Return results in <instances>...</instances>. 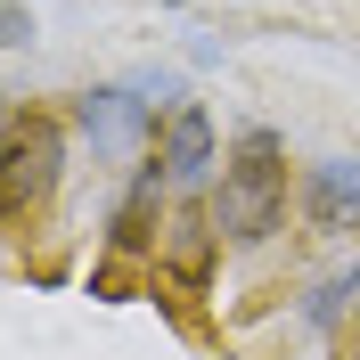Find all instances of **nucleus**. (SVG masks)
<instances>
[{"label":"nucleus","mask_w":360,"mask_h":360,"mask_svg":"<svg viewBox=\"0 0 360 360\" xmlns=\"http://www.w3.org/2000/svg\"><path fill=\"white\" fill-rule=\"evenodd\" d=\"M156 164L172 180V197H213L221 180V131H213V107L205 98H180L156 131Z\"/></svg>","instance_id":"423d86ee"},{"label":"nucleus","mask_w":360,"mask_h":360,"mask_svg":"<svg viewBox=\"0 0 360 360\" xmlns=\"http://www.w3.org/2000/svg\"><path fill=\"white\" fill-rule=\"evenodd\" d=\"M221 229H213V197H172V221H164L156 246V278H172V295H213L221 278Z\"/></svg>","instance_id":"39448f33"},{"label":"nucleus","mask_w":360,"mask_h":360,"mask_svg":"<svg viewBox=\"0 0 360 360\" xmlns=\"http://www.w3.org/2000/svg\"><path fill=\"white\" fill-rule=\"evenodd\" d=\"M352 360H360V344H352Z\"/></svg>","instance_id":"f8f14e48"},{"label":"nucleus","mask_w":360,"mask_h":360,"mask_svg":"<svg viewBox=\"0 0 360 360\" xmlns=\"http://www.w3.org/2000/svg\"><path fill=\"white\" fill-rule=\"evenodd\" d=\"M66 164H74V131L66 115L25 107L0 139V238H33L66 197Z\"/></svg>","instance_id":"f03ea898"},{"label":"nucleus","mask_w":360,"mask_h":360,"mask_svg":"<svg viewBox=\"0 0 360 360\" xmlns=\"http://www.w3.org/2000/svg\"><path fill=\"white\" fill-rule=\"evenodd\" d=\"M352 336H360V303H352Z\"/></svg>","instance_id":"9b49d317"},{"label":"nucleus","mask_w":360,"mask_h":360,"mask_svg":"<svg viewBox=\"0 0 360 360\" xmlns=\"http://www.w3.org/2000/svg\"><path fill=\"white\" fill-rule=\"evenodd\" d=\"M295 180H287V139L278 123H238L221 148V180H213V229L229 254H270L287 238Z\"/></svg>","instance_id":"f257e3e1"},{"label":"nucleus","mask_w":360,"mask_h":360,"mask_svg":"<svg viewBox=\"0 0 360 360\" xmlns=\"http://www.w3.org/2000/svg\"><path fill=\"white\" fill-rule=\"evenodd\" d=\"M164 221H172V180H164V164H131V180H123V197L107 205V238H98V254L107 262H131L156 278V246H164Z\"/></svg>","instance_id":"20e7f679"},{"label":"nucleus","mask_w":360,"mask_h":360,"mask_svg":"<svg viewBox=\"0 0 360 360\" xmlns=\"http://www.w3.org/2000/svg\"><path fill=\"white\" fill-rule=\"evenodd\" d=\"M74 131L90 139V164H148L164 115H156V98L139 82H90L74 98Z\"/></svg>","instance_id":"7ed1b4c3"},{"label":"nucleus","mask_w":360,"mask_h":360,"mask_svg":"<svg viewBox=\"0 0 360 360\" xmlns=\"http://www.w3.org/2000/svg\"><path fill=\"white\" fill-rule=\"evenodd\" d=\"M0 49H33V8L25 0H0Z\"/></svg>","instance_id":"6e6552de"},{"label":"nucleus","mask_w":360,"mask_h":360,"mask_svg":"<svg viewBox=\"0 0 360 360\" xmlns=\"http://www.w3.org/2000/svg\"><path fill=\"white\" fill-rule=\"evenodd\" d=\"M156 8H188V0H156Z\"/></svg>","instance_id":"9d476101"},{"label":"nucleus","mask_w":360,"mask_h":360,"mask_svg":"<svg viewBox=\"0 0 360 360\" xmlns=\"http://www.w3.org/2000/svg\"><path fill=\"white\" fill-rule=\"evenodd\" d=\"M295 221L311 238H360V156H311L295 172Z\"/></svg>","instance_id":"0eeeda50"},{"label":"nucleus","mask_w":360,"mask_h":360,"mask_svg":"<svg viewBox=\"0 0 360 360\" xmlns=\"http://www.w3.org/2000/svg\"><path fill=\"white\" fill-rule=\"evenodd\" d=\"M8 123H17V115H8V98H0V139H8Z\"/></svg>","instance_id":"1a4fd4ad"}]
</instances>
